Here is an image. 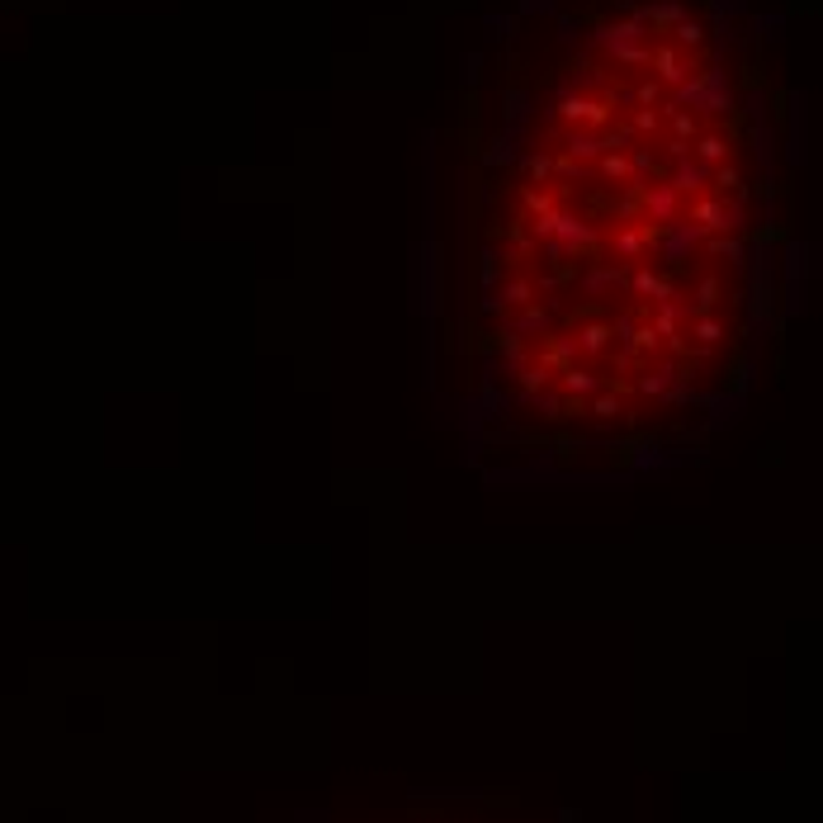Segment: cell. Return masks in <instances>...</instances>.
Instances as JSON below:
<instances>
[]
</instances>
